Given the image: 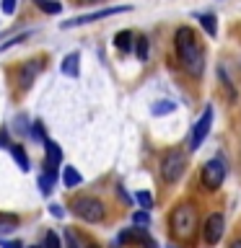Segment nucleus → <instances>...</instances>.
I'll list each match as a JSON object with an SVG mask.
<instances>
[{"label":"nucleus","instance_id":"f257e3e1","mask_svg":"<svg viewBox=\"0 0 241 248\" xmlns=\"http://www.w3.org/2000/svg\"><path fill=\"white\" fill-rule=\"evenodd\" d=\"M174 46H176V57L182 62V67L189 75H200L202 73V52L197 46V39H194V31L189 26L176 29Z\"/></svg>","mask_w":241,"mask_h":248},{"label":"nucleus","instance_id":"f03ea898","mask_svg":"<svg viewBox=\"0 0 241 248\" xmlns=\"http://www.w3.org/2000/svg\"><path fill=\"white\" fill-rule=\"evenodd\" d=\"M194 225H197V215H194V207L182 204L171 212V230L176 232V238H189L194 232Z\"/></svg>","mask_w":241,"mask_h":248},{"label":"nucleus","instance_id":"7ed1b4c3","mask_svg":"<svg viewBox=\"0 0 241 248\" xmlns=\"http://www.w3.org/2000/svg\"><path fill=\"white\" fill-rule=\"evenodd\" d=\"M73 212L86 222H101L104 215H106V209L99 199H93V197H78L73 202Z\"/></svg>","mask_w":241,"mask_h":248},{"label":"nucleus","instance_id":"20e7f679","mask_svg":"<svg viewBox=\"0 0 241 248\" xmlns=\"http://www.w3.org/2000/svg\"><path fill=\"white\" fill-rule=\"evenodd\" d=\"M130 5H114V8H101V11H93V13H86V16H75L70 21H62L60 29H73V26H83V23H93V21H101V18H109V16H120V13H127Z\"/></svg>","mask_w":241,"mask_h":248},{"label":"nucleus","instance_id":"39448f33","mask_svg":"<svg viewBox=\"0 0 241 248\" xmlns=\"http://www.w3.org/2000/svg\"><path fill=\"white\" fill-rule=\"evenodd\" d=\"M182 173H184V155L179 153V150H169L166 155H163V160H161V176H163V181L174 184Z\"/></svg>","mask_w":241,"mask_h":248},{"label":"nucleus","instance_id":"423d86ee","mask_svg":"<svg viewBox=\"0 0 241 248\" xmlns=\"http://www.w3.org/2000/svg\"><path fill=\"white\" fill-rule=\"evenodd\" d=\"M223 178H225V166L218 158L207 160L205 166H202V186H205V189L215 191L218 186L223 184Z\"/></svg>","mask_w":241,"mask_h":248},{"label":"nucleus","instance_id":"0eeeda50","mask_svg":"<svg viewBox=\"0 0 241 248\" xmlns=\"http://www.w3.org/2000/svg\"><path fill=\"white\" fill-rule=\"evenodd\" d=\"M210 124H213V108H205L202 111V116L197 119V124L192 127V135H189V150H197V147L202 145V140L207 137V132H210Z\"/></svg>","mask_w":241,"mask_h":248},{"label":"nucleus","instance_id":"6e6552de","mask_svg":"<svg viewBox=\"0 0 241 248\" xmlns=\"http://www.w3.org/2000/svg\"><path fill=\"white\" fill-rule=\"evenodd\" d=\"M223 228H225V220L221 212H213L205 222V243L207 246H218V240L223 238Z\"/></svg>","mask_w":241,"mask_h":248},{"label":"nucleus","instance_id":"1a4fd4ad","mask_svg":"<svg viewBox=\"0 0 241 248\" xmlns=\"http://www.w3.org/2000/svg\"><path fill=\"white\" fill-rule=\"evenodd\" d=\"M42 62H39V60H29V62H23V65H21V73H18V83L23 85V88H29V85L31 83H34V78L39 75V73H42Z\"/></svg>","mask_w":241,"mask_h":248},{"label":"nucleus","instance_id":"9d476101","mask_svg":"<svg viewBox=\"0 0 241 248\" xmlns=\"http://www.w3.org/2000/svg\"><path fill=\"white\" fill-rule=\"evenodd\" d=\"M44 150H47V168H50V170H57L60 163H62V150H60V145L54 142V140L44 137Z\"/></svg>","mask_w":241,"mask_h":248},{"label":"nucleus","instance_id":"9b49d317","mask_svg":"<svg viewBox=\"0 0 241 248\" xmlns=\"http://www.w3.org/2000/svg\"><path fill=\"white\" fill-rule=\"evenodd\" d=\"M78 60H81V54H78V52H70L68 57L62 60L60 73H62V75H68V78H78Z\"/></svg>","mask_w":241,"mask_h":248},{"label":"nucleus","instance_id":"f8f14e48","mask_svg":"<svg viewBox=\"0 0 241 248\" xmlns=\"http://www.w3.org/2000/svg\"><path fill=\"white\" fill-rule=\"evenodd\" d=\"M83 176L78 173V170L73 166H62V184L68 186V189H75V186H81Z\"/></svg>","mask_w":241,"mask_h":248},{"label":"nucleus","instance_id":"ddd939ff","mask_svg":"<svg viewBox=\"0 0 241 248\" xmlns=\"http://www.w3.org/2000/svg\"><path fill=\"white\" fill-rule=\"evenodd\" d=\"M54 181H57V170H50V168H47L44 173L39 176V191H42L44 197H47V194L52 191V186H54Z\"/></svg>","mask_w":241,"mask_h":248},{"label":"nucleus","instance_id":"4468645a","mask_svg":"<svg viewBox=\"0 0 241 248\" xmlns=\"http://www.w3.org/2000/svg\"><path fill=\"white\" fill-rule=\"evenodd\" d=\"M11 147V155H13V160L18 163V168L21 170H29L31 166H29V155H26V150H23L21 145H8Z\"/></svg>","mask_w":241,"mask_h":248},{"label":"nucleus","instance_id":"2eb2a0df","mask_svg":"<svg viewBox=\"0 0 241 248\" xmlns=\"http://www.w3.org/2000/svg\"><path fill=\"white\" fill-rule=\"evenodd\" d=\"M114 46L122 52H130L132 49V31H120V34L114 36Z\"/></svg>","mask_w":241,"mask_h":248},{"label":"nucleus","instance_id":"dca6fc26","mask_svg":"<svg viewBox=\"0 0 241 248\" xmlns=\"http://www.w3.org/2000/svg\"><path fill=\"white\" fill-rule=\"evenodd\" d=\"M151 111H153V116H163V114L176 111V104H174V101H158V104L151 106Z\"/></svg>","mask_w":241,"mask_h":248},{"label":"nucleus","instance_id":"f3484780","mask_svg":"<svg viewBox=\"0 0 241 248\" xmlns=\"http://www.w3.org/2000/svg\"><path fill=\"white\" fill-rule=\"evenodd\" d=\"M200 23H202V29L207 31V36H215V34H218L215 16H210V13H202V16H200Z\"/></svg>","mask_w":241,"mask_h":248},{"label":"nucleus","instance_id":"a211bd4d","mask_svg":"<svg viewBox=\"0 0 241 248\" xmlns=\"http://www.w3.org/2000/svg\"><path fill=\"white\" fill-rule=\"evenodd\" d=\"M13 228H18V215L0 212V230H13Z\"/></svg>","mask_w":241,"mask_h":248},{"label":"nucleus","instance_id":"6ab92c4d","mask_svg":"<svg viewBox=\"0 0 241 248\" xmlns=\"http://www.w3.org/2000/svg\"><path fill=\"white\" fill-rule=\"evenodd\" d=\"M135 46H138V60L145 62V60H148V39H145V36H138Z\"/></svg>","mask_w":241,"mask_h":248},{"label":"nucleus","instance_id":"aec40b11","mask_svg":"<svg viewBox=\"0 0 241 248\" xmlns=\"http://www.w3.org/2000/svg\"><path fill=\"white\" fill-rule=\"evenodd\" d=\"M135 202H138L143 209H151V207H153V197H151L148 191H138V194H135Z\"/></svg>","mask_w":241,"mask_h":248},{"label":"nucleus","instance_id":"412c9836","mask_svg":"<svg viewBox=\"0 0 241 248\" xmlns=\"http://www.w3.org/2000/svg\"><path fill=\"white\" fill-rule=\"evenodd\" d=\"M132 222L140 225V228H145V225L151 222V215H148V209H143V212H135V215H132Z\"/></svg>","mask_w":241,"mask_h":248},{"label":"nucleus","instance_id":"4be33fe9","mask_svg":"<svg viewBox=\"0 0 241 248\" xmlns=\"http://www.w3.org/2000/svg\"><path fill=\"white\" fill-rule=\"evenodd\" d=\"M39 8H42L44 13H50V16H54V13H60V11H62V5H60V3H50V0H44V3L39 5Z\"/></svg>","mask_w":241,"mask_h":248},{"label":"nucleus","instance_id":"5701e85b","mask_svg":"<svg viewBox=\"0 0 241 248\" xmlns=\"http://www.w3.org/2000/svg\"><path fill=\"white\" fill-rule=\"evenodd\" d=\"M221 80H223V88L228 91V98L233 101V98H236V91H233V85H231V80H228V75H225V70H221Z\"/></svg>","mask_w":241,"mask_h":248},{"label":"nucleus","instance_id":"b1692460","mask_svg":"<svg viewBox=\"0 0 241 248\" xmlns=\"http://www.w3.org/2000/svg\"><path fill=\"white\" fill-rule=\"evenodd\" d=\"M29 36H31V34H29V31H26V34H21V36H13V39H11V42H5V44H0V52H5V49H11V46H13V44H21V42H23V39H29Z\"/></svg>","mask_w":241,"mask_h":248},{"label":"nucleus","instance_id":"393cba45","mask_svg":"<svg viewBox=\"0 0 241 248\" xmlns=\"http://www.w3.org/2000/svg\"><path fill=\"white\" fill-rule=\"evenodd\" d=\"M44 248H60V238L54 235V232H47V238H44Z\"/></svg>","mask_w":241,"mask_h":248},{"label":"nucleus","instance_id":"a878e982","mask_svg":"<svg viewBox=\"0 0 241 248\" xmlns=\"http://www.w3.org/2000/svg\"><path fill=\"white\" fill-rule=\"evenodd\" d=\"M65 240H68V248H81V243H78V238H75L70 230H65Z\"/></svg>","mask_w":241,"mask_h":248},{"label":"nucleus","instance_id":"bb28decb","mask_svg":"<svg viewBox=\"0 0 241 248\" xmlns=\"http://www.w3.org/2000/svg\"><path fill=\"white\" fill-rule=\"evenodd\" d=\"M31 135H34L36 140H44V127H42V122H34V129H31Z\"/></svg>","mask_w":241,"mask_h":248},{"label":"nucleus","instance_id":"cd10ccee","mask_svg":"<svg viewBox=\"0 0 241 248\" xmlns=\"http://www.w3.org/2000/svg\"><path fill=\"white\" fill-rule=\"evenodd\" d=\"M13 11H16V0H3V13L11 16Z\"/></svg>","mask_w":241,"mask_h":248},{"label":"nucleus","instance_id":"c85d7f7f","mask_svg":"<svg viewBox=\"0 0 241 248\" xmlns=\"http://www.w3.org/2000/svg\"><path fill=\"white\" fill-rule=\"evenodd\" d=\"M0 248H23V246L16 243V240H0Z\"/></svg>","mask_w":241,"mask_h":248},{"label":"nucleus","instance_id":"c756f323","mask_svg":"<svg viewBox=\"0 0 241 248\" xmlns=\"http://www.w3.org/2000/svg\"><path fill=\"white\" fill-rule=\"evenodd\" d=\"M50 212H52L54 217H62V215H65V209H62L60 204H50Z\"/></svg>","mask_w":241,"mask_h":248},{"label":"nucleus","instance_id":"7c9ffc66","mask_svg":"<svg viewBox=\"0 0 241 248\" xmlns=\"http://www.w3.org/2000/svg\"><path fill=\"white\" fill-rule=\"evenodd\" d=\"M78 3H86V5H93V3H101V0H78Z\"/></svg>","mask_w":241,"mask_h":248},{"label":"nucleus","instance_id":"2f4dec72","mask_svg":"<svg viewBox=\"0 0 241 248\" xmlns=\"http://www.w3.org/2000/svg\"><path fill=\"white\" fill-rule=\"evenodd\" d=\"M231 248H241V240H233V243H231Z\"/></svg>","mask_w":241,"mask_h":248},{"label":"nucleus","instance_id":"473e14b6","mask_svg":"<svg viewBox=\"0 0 241 248\" xmlns=\"http://www.w3.org/2000/svg\"><path fill=\"white\" fill-rule=\"evenodd\" d=\"M34 3H36V5H42V3H44V0H34Z\"/></svg>","mask_w":241,"mask_h":248},{"label":"nucleus","instance_id":"72a5a7b5","mask_svg":"<svg viewBox=\"0 0 241 248\" xmlns=\"http://www.w3.org/2000/svg\"><path fill=\"white\" fill-rule=\"evenodd\" d=\"M31 248H42V246H31Z\"/></svg>","mask_w":241,"mask_h":248},{"label":"nucleus","instance_id":"f704fd0d","mask_svg":"<svg viewBox=\"0 0 241 248\" xmlns=\"http://www.w3.org/2000/svg\"><path fill=\"white\" fill-rule=\"evenodd\" d=\"M88 248H99V246H88Z\"/></svg>","mask_w":241,"mask_h":248},{"label":"nucleus","instance_id":"c9c22d12","mask_svg":"<svg viewBox=\"0 0 241 248\" xmlns=\"http://www.w3.org/2000/svg\"><path fill=\"white\" fill-rule=\"evenodd\" d=\"M169 248H176V246H169Z\"/></svg>","mask_w":241,"mask_h":248}]
</instances>
